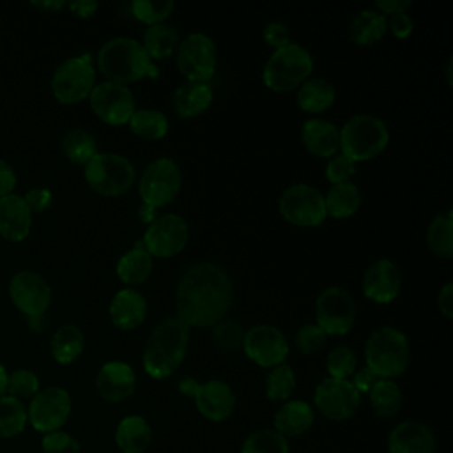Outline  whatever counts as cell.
Segmentation results:
<instances>
[{
	"mask_svg": "<svg viewBox=\"0 0 453 453\" xmlns=\"http://www.w3.org/2000/svg\"><path fill=\"white\" fill-rule=\"evenodd\" d=\"M315 414L304 400H287L274 414V430L285 439L306 434L313 425Z\"/></svg>",
	"mask_w": 453,
	"mask_h": 453,
	"instance_id": "cell-26",
	"label": "cell"
},
{
	"mask_svg": "<svg viewBox=\"0 0 453 453\" xmlns=\"http://www.w3.org/2000/svg\"><path fill=\"white\" fill-rule=\"evenodd\" d=\"M411 359L407 336L389 326H384L370 334L365 345L366 366L379 379H395L405 372Z\"/></svg>",
	"mask_w": 453,
	"mask_h": 453,
	"instance_id": "cell-4",
	"label": "cell"
},
{
	"mask_svg": "<svg viewBox=\"0 0 453 453\" xmlns=\"http://www.w3.org/2000/svg\"><path fill=\"white\" fill-rule=\"evenodd\" d=\"M370 405L379 418L395 416L403 402L398 384L391 379H379L368 393Z\"/></svg>",
	"mask_w": 453,
	"mask_h": 453,
	"instance_id": "cell-36",
	"label": "cell"
},
{
	"mask_svg": "<svg viewBox=\"0 0 453 453\" xmlns=\"http://www.w3.org/2000/svg\"><path fill=\"white\" fill-rule=\"evenodd\" d=\"M317 326L333 336L347 334L356 320V304L352 296L342 287L322 290L315 301Z\"/></svg>",
	"mask_w": 453,
	"mask_h": 453,
	"instance_id": "cell-13",
	"label": "cell"
},
{
	"mask_svg": "<svg viewBox=\"0 0 453 453\" xmlns=\"http://www.w3.org/2000/svg\"><path fill=\"white\" fill-rule=\"evenodd\" d=\"M326 212L331 218L345 219L350 218L361 205V193L352 182L333 184L324 196Z\"/></svg>",
	"mask_w": 453,
	"mask_h": 453,
	"instance_id": "cell-33",
	"label": "cell"
},
{
	"mask_svg": "<svg viewBox=\"0 0 453 453\" xmlns=\"http://www.w3.org/2000/svg\"><path fill=\"white\" fill-rule=\"evenodd\" d=\"M313 71L310 51L296 42L276 50L264 65L262 78L267 88L274 92H290L301 87Z\"/></svg>",
	"mask_w": 453,
	"mask_h": 453,
	"instance_id": "cell-6",
	"label": "cell"
},
{
	"mask_svg": "<svg viewBox=\"0 0 453 453\" xmlns=\"http://www.w3.org/2000/svg\"><path fill=\"white\" fill-rule=\"evenodd\" d=\"M14 188H16V173L7 161L0 159V198L11 195Z\"/></svg>",
	"mask_w": 453,
	"mask_h": 453,
	"instance_id": "cell-53",
	"label": "cell"
},
{
	"mask_svg": "<svg viewBox=\"0 0 453 453\" xmlns=\"http://www.w3.org/2000/svg\"><path fill=\"white\" fill-rule=\"evenodd\" d=\"M296 389V373L287 365L281 363L273 366L265 377V396L273 402H287Z\"/></svg>",
	"mask_w": 453,
	"mask_h": 453,
	"instance_id": "cell-40",
	"label": "cell"
},
{
	"mask_svg": "<svg viewBox=\"0 0 453 453\" xmlns=\"http://www.w3.org/2000/svg\"><path fill=\"white\" fill-rule=\"evenodd\" d=\"M177 69L188 81L209 83L216 73V46L205 34L195 32L179 41Z\"/></svg>",
	"mask_w": 453,
	"mask_h": 453,
	"instance_id": "cell-10",
	"label": "cell"
},
{
	"mask_svg": "<svg viewBox=\"0 0 453 453\" xmlns=\"http://www.w3.org/2000/svg\"><path fill=\"white\" fill-rule=\"evenodd\" d=\"M356 366H357L356 352L347 345L334 347L326 357V368L331 379L349 380V377L354 375Z\"/></svg>",
	"mask_w": 453,
	"mask_h": 453,
	"instance_id": "cell-44",
	"label": "cell"
},
{
	"mask_svg": "<svg viewBox=\"0 0 453 453\" xmlns=\"http://www.w3.org/2000/svg\"><path fill=\"white\" fill-rule=\"evenodd\" d=\"M27 207L30 209V212H44L46 209H50L51 205V191L46 189V188H34V189H28L23 196Z\"/></svg>",
	"mask_w": 453,
	"mask_h": 453,
	"instance_id": "cell-50",
	"label": "cell"
},
{
	"mask_svg": "<svg viewBox=\"0 0 453 453\" xmlns=\"http://www.w3.org/2000/svg\"><path fill=\"white\" fill-rule=\"evenodd\" d=\"M39 391V379L32 370L27 368H18L9 373L7 379V395L18 398V400H27L35 396Z\"/></svg>",
	"mask_w": 453,
	"mask_h": 453,
	"instance_id": "cell-45",
	"label": "cell"
},
{
	"mask_svg": "<svg viewBox=\"0 0 453 453\" xmlns=\"http://www.w3.org/2000/svg\"><path fill=\"white\" fill-rule=\"evenodd\" d=\"M241 453H288V439L274 428H262L244 439Z\"/></svg>",
	"mask_w": 453,
	"mask_h": 453,
	"instance_id": "cell-41",
	"label": "cell"
},
{
	"mask_svg": "<svg viewBox=\"0 0 453 453\" xmlns=\"http://www.w3.org/2000/svg\"><path fill=\"white\" fill-rule=\"evenodd\" d=\"M41 448L42 453H80V442L64 430L44 434Z\"/></svg>",
	"mask_w": 453,
	"mask_h": 453,
	"instance_id": "cell-47",
	"label": "cell"
},
{
	"mask_svg": "<svg viewBox=\"0 0 453 453\" xmlns=\"http://www.w3.org/2000/svg\"><path fill=\"white\" fill-rule=\"evenodd\" d=\"M85 347V336L81 329L74 324H64L60 326L51 340H50V352L51 357L58 365H71L80 357Z\"/></svg>",
	"mask_w": 453,
	"mask_h": 453,
	"instance_id": "cell-30",
	"label": "cell"
},
{
	"mask_svg": "<svg viewBox=\"0 0 453 453\" xmlns=\"http://www.w3.org/2000/svg\"><path fill=\"white\" fill-rule=\"evenodd\" d=\"M9 297L25 317L44 315L51 303V288L39 273L18 271L9 281Z\"/></svg>",
	"mask_w": 453,
	"mask_h": 453,
	"instance_id": "cell-18",
	"label": "cell"
},
{
	"mask_svg": "<svg viewBox=\"0 0 453 453\" xmlns=\"http://www.w3.org/2000/svg\"><path fill=\"white\" fill-rule=\"evenodd\" d=\"M301 140L317 157H333L340 150V131L324 119H308L301 127Z\"/></svg>",
	"mask_w": 453,
	"mask_h": 453,
	"instance_id": "cell-25",
	"label": "cell"
},
{
	"mask_svg": "<svg viewBox=\"0 0 453 453\" xmlns=\"http://www.w3.org/2000/svg\"><path fill=\"white\" fill-rule=\"evenodd\" d=\"M7 379H9V373L5 366L0 363V396L7 395Z\"/></svg>",
	"mask_w": 453,
	"mask_h": 453,
	"instance_id": "cell-61",
	"label": "cell"
},
{
	"mask_svg": "<svg viewBox=\"0 0 453 453\" xmlns=\"http://www.w3.org/2000/svg\"><path fill=\"white\" fill-rule=\"evenodd\" d=\"M92 111L110 126H124L134 113V96L133 92L115 81H101L90 92Z\"/></svg>",
	"mask_w": 453,
	"mask_h": 453,
	"instance_id": "cell-16",
	"label": "cell"
},
{
	"mask_svg": "<svg viewBox=\"0 0 453 453\" xmlns=\"http://www.w3.org/2000/svg\"><path fill=\"white\" fill-rule=\"evenodd\" d=\"M244 354L264 368H273L285 363L288 356V342L276 326L258 324L244 333Z\"/></svg>",
	"mask_w": 453,
	"mask_h": 453,
	"instance_id": "cell-17",
	"label": "cell"
},
{
	"mask_svg": "<svg viewBox=\"0 0 453 453\" xmlns=\"http://www.w3.org/2000/svg\"><path fill=\"white\" fill-rule=\"evenodd\" d=\"M138 218H140L142 223L150 225V223L157 218V211L152 209V207H149V205H143V203H142V205L138 207Z\"/></svg>",
	"mask_w": 453,
	"mask_h": 453,
	"instance_id": "cell-60",
	"label": "cell"
},
{
	"mask_svg": "<svg viewBox=\"0 0 453 453\" xmlns=\"http://www.w3.org/2000/svg\"><path fill=\"white\" fill-rule=\"evenodd\" d=\"M69 9H71V12L73 14H76L78 18H90L96 11H97V7H99V4L97 2H92V0H78V2H69V4H65Z\"/></svg>",
	"mask_w": 453,
	"mask_h": 453,
	"instance_id": "cell-56",
	"label": "cell"
},
{
	"mask_svg": "<svg viewBox=\"0 0 453 453\" xmlns=\"http://www.w3.org/2000/svg\"><path fill=\"white\" fill-rule=\"evenodd\" d=\"M32 212L21 195L11 193L0 198V237L9 242H21L30 235Z\"/></svg>",
	"mask_w": 453,
	"mask_h": 453,
	"instance_id": "cell-23",
	"label": "cell"
},
{
	"mask_svg": "<svg viewBox=\"0 0 453 453\" xmlns=\"http://www.w3.org/2000/svg\"><path fill=\"white\" fill-rule=\"evenodd\" d=\"M83 175L88 188L103 196H119L126 193L136 179L133 163L113 152H97L85 165Z\"/></svg>",
	"mask_w": 453,
	"mask_h": 453,
	"instance_id": "cell-7",
	"label": "cell"
},
{
	"mask_svg": "<svg viewBox=\"0 0 453 453\" xmlns=\"http://www.w3.org/2000/svg\"><path fill=\"white\" fill-rule=\"evenodd\" d=\"M234 283L226 271L212 262L191 265L175 290L177 317L189 327H212L234 304Z\"/></svg>",
	"mask_w": 453,
	"mask_h": 453,
	"instance_id": "cell-1",
	"label": "cell"
},
{
	"mask_svg": "<svg viewBox=\"0 0 453 453\" xmlns=\"http://www.w3.org/2000/svg\"><path fill=\"white\" fill-rule=\"evenodd\" d=\"M262 35H264L265 44L271 46V48H274V51L280 50V48H283V46H287V44H290L288 30H287V27H285L283 23H280V21H271V23H267V25L264 27V34H262Z\"/></svg>",
	"mask_w": 453,
	"mask_h": 453,
	"instance_id": "cell-49",
	"label": "cell"
},
{
	"mask_svg": "<svg viewBox=\"0 0 453 453\" xmlns=\"http://www.w3.org/2000/svg\"><path fill=\"white\" fill-rule=\"evenodd\" d=\"M437 306L446 319L453 317V283H446L437 294Z\"/></svg>",
	"mask_w": 453,
	"mask_h": 453,
	"instance_id": "cell-54",
	"label": "cell"
},
{
	"mask_svg": "<svg viewBox=\"0 0 453 453\" xmlns=\"http://www.w3.org/2000/svg\"><path fill=\"white\" fill-rule=\"evenodd\" d=\"M324 173L331 184L350 182V177L356 173V163L340 152V154H334L333 157H329Z\"/></svg>",
	"mask_w": 453,
	"mask_h": 453,
	"instance_id": "cell-48",
	"label": "cell"
},
{
	"mask_svg": "<svg viewBox=\"0 0 453 453\" xmlns=\"http://www.w3.org/2000/svg\"><path fill=\"white\" fill-rule=\"evenodd\" d=\"M152 442V428L143 416H124L115 428V444L122 453H145Z\"/></svg>",
	"mask_w": 453,
	"mask_h": 453,
	"instance_id": "cell-27",
	"label": "cell"
},
{
	"mask_svg": "<svg viewBox=\"0 0 453 453\" xmlns=\"http://www.w3.org/2000/svg\"><path fill=\"white\" fill-rule=\"evenodd\" d=\"M173 110L182 119H193L203 113L212 103V88L209 83L186 81L180 83L172 97Z\"/></svg>",
	"mask_w": 453,
	"mask_h": 453,
	"instance_id": "cell-28",
	"label": "cell"
},
{
	"mask_svg": "<svg viewBox=\"0 0 453 453\" xmlns=\"http://www.w3.org/2000/svg\"><path fill=\"white\" fill-rule=\"evenodd\" d=\"M334 87L324 78H308L297 90V104L308 113H320L334 103Z\"/></svg>",
	"mask_w": 453,
	"mask_h": 453,
	"instance_id": "cell-32",
	"label": "cell"
},
{
	"mask_svg": "<svg viewBox=\"0 0 453 453\" xmlns=\"http://www.w3.org/2000/svg\"><path fill=\"white\" fill-rule=\"evenodd\" d=\"M411 0H377L375 7L379 9V12L384 14H398V12H405L407 7H411Z\"/></svg>",
	"mask_w": 453,
	"mask_h": 453,
	"instance_id": "cell-55",
	"label": "cell"
},
{
	"mask_svg": "<svg viewBox=\"0 0 453 453\" xmlns=\"http://www.w3.org/2000/svg\"><path fill=\"white\" fill-rule=\"evenodd\" d=\"M327 334L317 324H303L294 338V343L299 352L304 356H313L326 347Z\"/></svg>",
	"mask_w": 453,
	"mask_h": 453,
	"instance_id": "cell-46",
	"label": "cell"
},
{
	"mask_svg": "<svg viewBox=\"0 0 453 453\" xmlns=\"http://www.w3.org/2000/svg\"><path fill=\"white\" fill-rule=\"evenodd\" d=\"M281 216L296 226H319L327 212L324 195L308 184H294L287 188L278 202Z\"/></svg>",
	"mask_w": 453,
	"mask_h": 453,
	"instance_id": "cell-11",
	"label": "cell"
},
{
	"mask_svg": "<svg viewBox=\"0 0 453 453\" xmlns=\"http://www.w3.org/2000/svg\"><path fill=\"white\" fill-rule=\"evenodd\" d=\"M142 46L150 60H165L177 50L179 34L168 23H157L145 30Z\"/></svg>",
	"mask_w": 453,
	"mask_h": 453,
	"instance_id": "cell-34",
	"label": "cell"
},
{
	"mask_svg": "<svg viewBox=\"0 0 453 453\" xmlns=\"http://www.w3.org/2000/svg\"><path fill=\"white\" fill-rule=\"evenodd\" d=\"M189 342V326L175 317L161 320L147 338L143 347V370L152 379L170 377L184 361Z\"/></svg>",
	"mask_w": 453,
	"mask_h": 453,
	"instance_id": "cell-2",
	"label": "cell"
},
{
	"mask_svg": "<svg viewBox=\"0 0 453 453\" xmlns=\"http://www.w3.org/2000/svg\"><path fill=\"white\" fill-rule=\"evenodd\" d=\"M388 28L389 32L398 37V39H405L407 35H411L412 28H414V23H412V18L405 12H398V14H393L389 16V21H388Z\"/></svg>",
	"mask_w": 453,
	"mask_h": 453,
	"instance_id": "cell-51",
	"label": "cell"
},
{
	"mask_svg": "<svg viewBox=\"0 0 453 453\" xmlns=\"http://www.w3.org/2000/svg\"><path fill=\"white\" fill-rule=\"evenodd\" d=\"M426 244L430 251L441 258L453 257V212L451 209L437 214L426 230Z\"/></svg>",
	"mask_w": 453,
	"mask_h": 453,
	"instance_id": "cell-35",
	"label": "cell"
},
{
	"mask_svg": "<svg viewBox=\"0 0 453 453\" xmlns=\"http://www.w3.org/2000/svg\"><path fill=\"white\" fill-rule=\"evenodd\" d=\"M129 7L138 21L152 27L163 23L172 14L175 4L172 0H134Z\"/></svg>",
	"mask_w": 453,
	"mask_h": 453,
	"instance_id": "cell-43",
	"label": "cell"
},
{
	"mask_svg": "<svg viewBox=\"0 0 453 453\" xmlns=\"http://www.w3.org/2000/svg\"><path fill=\"white\" fill-rule=\"evenodd\" d=\"M28 423L27 407L21 400L4 395L0 396V437L2 439H14L23 434Z\"/></svg>",
	"mask_w": 453,
	"mask_h": 453,
	"instance_id": "cell-39",
	"label": "cell"
},
{
	"mask_svg": "<svg viewBox=\"0 0 453 453\" xmlns=\"http://www.w3.org/2000/svg\"><path fill=\"white\" fill-rule=\"evenodd\" d=\"M386 124L373 115H354L340 131V150L350 161H368L377 157L388 145Z\"/></svg>",
	"mask_w": 453,
	"mask_h": 453,
	"instance_id": "cell-5",
	"label": "cell"
},
{
	"mask_svg": "<svg viewBox=\"0 0 453 453\" xmlns=\"http://www.w3.org/2000/svg\"><path fill=\"white\" fill-rule=\"evenodd\" d=\"M97 67L108 81L122 85L159 74V69L145 53L142 42L133 37L108 39L97 51Z\"/></svg>",
	"mask_w": 453,
	"mask_h": 453,
	"instance_id": "cell-3",
	"label": "cell"
},
{
	"mask_svg": "<svg viewBox=\"0 0 453 453\" xmlns=\"http://www.w3.org/2000/svg\"><path fill=\"white\" fill-rule=\"evenodd\" d=\"M317 411L331 421L350 419L361 403V395L350 380L326 377L319 382L313 393Z\"/></svg>",
	"mask_w": 453,
	"mask_h": 453,
	"instance_id": "cell-15",
	"label": "cell"
},
{
	"mask_svg": "<svg viewBox=\"0 0 453 453\" xmlns=\"http://www.w3.org/2000/svg\"><path fill=\"white\" fill-rule=\"evenodd\" d=\"M119 280L126 285H140L152 273V257L145 250L142 239H138L129 251H126L115 267Z\"/></svg>",
	"mask_w": 453,
	"mask_h": 453,
	"instance_id": "cell-29",
	"label": "cell"
},
{
	"mask_svg": "<svg viewBox=\"0 0 453 453\" xmlns=\"http://www.w3.org/2000/svg\"><path fill=\"white\" fill-rule=\"evenodd\" d=\"M96 87V71L88 53L64 60L51 76V92L62 104L87 99Z\"/></svg>",
	"mask_w": 453,
	"mask_h": 453,
	"instance_id": "cell-8",
	"label": "cell"
},
{
	"mask_svg": "<svg viewBox=\"0 0 453 453\" xmlns=\"http://www.w3.org/2000/svg\"><path fill=\"white\" fill-rule=\"evenodd\" d=\"M188 223L179 214L157 216L145 230L142 242L154 258H170L184 250L188 244Z\"/></svg>",
	"mask_w": 453,
	"mask_h": 453,
	"instance_id": "cell-14",
	"label": "cell"
},
{
	"mask_svg": "<svg viewBox=\"0 0 453 453\" xmlns=\"http://www.w3.org/2000/svg\"><path fill=\"white\" fill-rule=\"evenodd\" d=\"M198 412L214 423L225 421L235 409V395L232 388L223 380H207L198 384L193 395Z\"/></svg>",
	"mask_w": 453,
	"mask_h": 453,
	"instance_id": "cell-20",
	"label": "cell"
},
{
	"mask_svg": "<svg viewBox=\"0 0 453 453\" xmlns=\"http://www.w3.org/2000/svg\"><path fill=\"white\" fill-rule=\"evenodd\" d=\"M435 448L432 428L421 421H403L388 437L389 453H435Z\"/></svg>",
	"mask_w": 453,
	"mask_h": 453,
	"instance_id": "cell-22",
	"label": "cell"
},
{
	"mask_svg": "<svg viewBox=\"0 0 453 453\" xmlns=\"http://www.w3.org/2000/svg\"><path fill=\"white\" fill-rule=\"evenodd\" d=\"M27 324L32 331L35 333H42L48 326V319H46V313L44 315H35V317H27Z\"/></svg>",
	"mask_w": 453,
	"mask_h": 453,
	"instance_id": "cell-59",
	"label": "cell"
},
{
	"mask_svg": "<svg viewBox=\"0 0 453 453\" xmlns=\"http://www.w3.org/2000/svg\"><path fill=\"white\" fill-rule=\"evenodd\" d=\"M361 285L363 294L370 301L388 304L398 296L402 287V276L398 267L391 260L380 258L366 267Z\"/></svg>",
	"mask_w": 453,
	"mask_h": 453,
	"instance_id": "cell-19",
	"label": "cell"
},
{
	"mask_svg": "<svg viewBox=\"0 0 453 453\" xmlns=\"http://www.w3.org/2000/svg\"><path fill=\"white\" fill-rule=\"evenodd\" d=\"M129 129L147 142L161 140L168 133V119L163 111L152 108L134 110L129 119Z\"/></svg>",
	"mask_w": 453,
	"mask_h": 453,
	"instance_id": "cell-37",
	"label": "cell"
},
{
	"mask_svg": "<svg viewBox=\"0 0 453 453\" xmlns=\"http://www.w3.org/2000/svg\"><path fill=\"white\" fill-rule=\"evenodd\" d=\"M388 30L386 16H382L379 11H361L356 14V18L350 21L349 27V37L352 42L359 46H370L384 37Z\"/></svg>",
	"mask_w": 453,
	"mask_h": 453,
	"instance_id": "cell-31",
	"label": "cell"
},
{
	"mask_svg": "<svg viewBox=\"0 0 453 453\" xmlns=\"http://www.w3.org/2000/svg\"><path fill=\"white\" fill-rule=\"evenodd\" d=\"M196 386H198V382H196L193 377L180 379V380H179V384H177L179 393H180V395H184V396H189V398H193Z\"/></svg>",
	"mask_w": 453,
	"mask_h": 453,
	"instance_id": "cell-57",
	"label": "cell"
},
{
	"mask_svg": "<svg viewBox=\"0 0 453 453\" xmlns=\"http://www.w3.org/2000/svg\"><path fill=\"white\" fill-rule=\"evenodd\" d=\"M377 380H379V377L368 366H365V368H359L354 372V379L350 382L357 389V393L363 395V393H370V389L373 388V384Z\"/></svg>",
	"mask_w": 453,
	"mask_h": 453,
	"instance_id": "cell-52",
	"label": "cell"
},
{
	"mask_svg": "<svg viewBox=\"0 0 453 453\" xmlns=\"http://www.w3.org/2000/svg\"><path fill=\"white\" fill-rule=\"evenodd\" d=\"M182 173L177 163L170 157L154 159L145 166L138 180V193L142 203L152 209H161L168 205L180 191Z\"/></svg>",
	"mask_w": 453,
	"mask_h": 453,
	"instance_id": "cell-9",
	"label": "cell"
},
{
	"mask_svg": "<svg viewBox=\"0 0 453 453\" xmlns=\"http://www.w3.org/2000/svg\"><path fill=\"white\" fill-rule=\"evenodd\" d=\"M32 5L35 9H41V11H46V12H57L60 11L62 7H65V2L62 0H42V2H32Z\"/></svg>",
	"mask_w": 453,
	"mask_h": 453,
	"instance_id": "cell-58",
	"label": "cell"
},
{
	"mask_svg": "<svg viewBox=\"0 0 453 453\" xmlns=\"http://www.w3.org/2000/svg\"><path fill=\"white\" fill-rule=\"evenodd\" d=\"M62 152L71 163L87 165L97 154V143L87 129L73 127L62 138Z\"/></svg>",
	"mask_w": 453,
	"mask_h": 453,
	"instance_id": "cell-38",
	"label": "cell"
},
{
	"mask_svg": "<svg viewBox=\"0 0 453 453\" xmlns=\"http://www.w3.org/2000/svg\"><path fill=\"white\" fill-rule=\"evenodd\" d=\"M71 411L73 402L69 393L64 388L50 386L46 389H39L35 396L30 398L27 416L34 430L48 434L60 430L69 419Z\"/></svg>",
	"mask_w": 453,
	"mask_h": 453,
	"instance_id": "cell-12",
	"label": "cell"
},
{
	"mask_svg": "<svg viewBox=\"0 0 453 453\" xmlns=\"http://www.w3.org/2000/svg\"><path fill=\"white\" fill-rule=\"evenodd\" d=\"M110 320L113 326L124 331H131L138 327L147 317V301L143 294L134 288L119 290L108 308Z\"/></svg>",
	"mask_w": 453,
	"mask_h": 453,
	"instance_id": "cell-24",
	"label": "cell"
},
{
	"mask_svg": "<svg viewBox=\"0 0 453 453\" xmlns=\"http://www.w3.org/2000/svg\"><path fill=\"white\" fill-rule=\"evenodd\" d=\"M96 389L103 400L120 403L136 389L134 370L124 361H108L97 372Z\"/></svg>",
	"mask_w": 453,
	"mask_h": 453,
	"instance_id": "cell-21",
	"label": "cell"
},
{
	"mask_svg": "<svg viewBox=\"0 0 453 453\" xmlns=\"http://www.w3.org/2000/svg\"><path fill=\"white\" fill-rule=\"evenodd\" d=\"M244 333L246 331L242 329L241 322L230 320V319H223L216 326H212L211 340H212V343L219 350H223V352H235V350L242 349Z\"/></svg>",
	"mask_w": 453,
	"mask_h": 453,
	"instance_id": "cell-42",
	"label": "cell"
}]
</instances>
